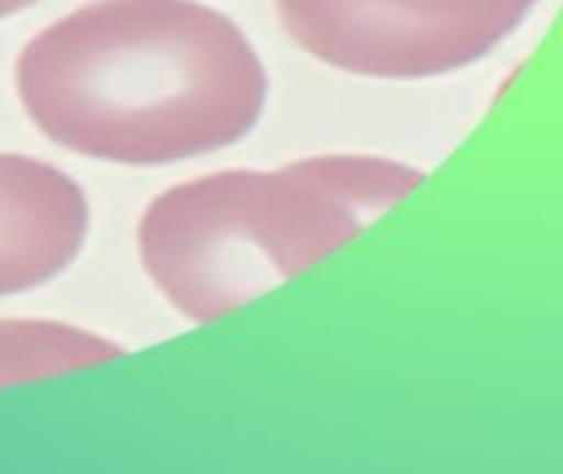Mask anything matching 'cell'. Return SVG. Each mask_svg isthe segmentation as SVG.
Wrapping results in <instances>:
<instances>
[{
	"mask_svg": "<svg viewBox=\"0 0 563 474\" xmlns=\"http://www.w3.org/2000/svg\"><path fill=\"white\" fill-rule=\"evenodd\" d=\"M16 92L63 148L168 165L241 142L264 112L267 73L221 10L195 0H99L26 43Z\"/></svg>",
	"mask_w": 563,
	"mask_h": 474,
	"instance_id": "6da1fadb",
	"label": "cell"
},
{
	"mask_svg": "<svg viewBox=\"0 0 563 474\" xmlns=\"http://www.w3.org/2000/svg\"><path fill=\"white\" fill-rule=\"evenodd\" d=\"M419 181V168L376 155L218 172L148 205L139 257L178 313L208 323L350 244Z\"/></svg>",
	"mask_w": 563,
	"mask_h": 474,
	"instance_id": "7a4b0ae2",
	"label": "cell"
},
{
	"mask_svg": "<svg viewBox=\"0 0 563 474\" xmlns=\"http://www.w3.org/2000/svg\"><path fill=\"white\" fill-rule=\"evenodd\" d=\"M313 59L366 79H429L501 46L541 0H274Z\"/></svg>",
	"mask_w": 563,
	"mask_h": 474,
	"instance_id": "3957f363",
	"label": "cell"
},
{
	"mask_svg": "<svg viewBox=\"0 0 563 474\" xmlns=\"http://www.w3.org/2000/svg\"><path fill=\"white\" fill-rule=\"evenodd\" d=\"M89 228L79 185L53 165L0 155V297L63 274Z\"/></svg>",
	"mask_w": 563,
	"mask_h": 474,
	"instance_id": "277c9868",
	"label": "cell"
},
{
	"mask_svg": "<svg viewBox=\"0 0 563 474\" xmlns=\"http://www.w3.org/2000/svg\"><path fill=\"white\" fill-rule=\"evenodd\" d=\"M115 356H122L115 343L76 327L36 320L0 323V386L86 370Z\"/></svg>",
	"mask_w": 563,
	"mask_h": 474,
	"instance_id": "5b68a950",
	"label": "cell"
},
{
	"mask_svg": "<svg viewBox=\"0 0 563 474\" xmlns=\"http://www.w3.org/2000/svg\"><path fill=\"white\" fill-rule=\"evenodd\" d=\"M30 3H36V0H0V16L16 13V10H23V7H30Z\"/></svg>",
	"mask_w": 563,
	"mask_h": 474,
	"instance_id": "8992f818",
	"label": "cell"
}]
</instances>
